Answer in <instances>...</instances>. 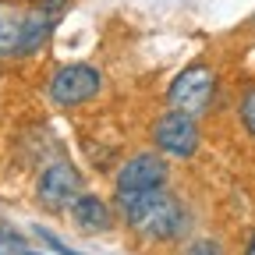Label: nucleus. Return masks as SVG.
Wrapping results in <instances>:
<instances>
[{
	"label": "nucleus",
	"instance_id": "obj_1",
	"mask_svg": "<svg viewBox=\"0 0 255 255\" xmlns=\"http://www.w3.org/2000/svg\"><path fill=\"white\" fill-rule=\"evenodd\" d=\"M117 213L124 220V227L149 245L181 241L184 231H188V209L170 188H156V191H145V195L117 199Z\"/></svg>",
	"mask_w": 255,
	"mask_h": 255
},
{
	"label": "nucleus",
	"instance_id": "obj_2",
	"mask_svg": "<svg viewBox=\"0 0 255 255\" xmlns=\"http://www.w3.org/2000/svg\"><path fill=\"white\" fill-rule=\"evenodd\" d=\"M216 89H220L216 68L206 60H195L184 71H177V78L167 85V107L181 110V114H191V117H202L216 100Z\"/></svg>",
	"mask_w": 255,
	"mask_h": 255
},
{
	"label": "nucleus",
	"instance_id": "obj_3",
	"mask_svg": "<svg viewBox=\"0 0 255 255\" xmlns=\"http://www.w3.org/2000/svg\"><path fill=\"white\" fill-rule=\"evenodd\" d=\"M170 181V163L163 152H135L128 156L114 174V199H131V195H145V191L167 188Z\"/></svg>",
	"mask_w": 255,
	"mask_h": 255
},
{
	"label": "nucleus",
	"instance_id": "obj_4",
	"mask_svg": "<svg viewBox=\"0 0 255 255\" xmlns=\"http://www.w3.org/2000/svg\"><path fill=\"white\" fill-rule=\"evenodd\" d=\"M152 145L156 152H163L167 159H191L202 145V128L199 117L181 114V110H167L152 121Z\"/></svg>",
	"mask_w": 255,
	"mask_h": 255
},
{
	"label": "nucleus",
	"instance_id": "obj_5",
	"mask_svg": "<svg viewBox=\"0 0 255 255\" xmlns=\"http://www.w3.org/2000/svg\"><path fill=\"white\" fill-rule=\"evenodd\" d=\"M103 89V75L92 68V64H64V68H57L46 82V96L53 107H85L92 103L96 96H100Z\"/></svg>",
	"mask_w": 255,
	"mask_h": 255
},
{
	"label": "nucleus",
	"instance_id": "obj_6",
	"mask_svg": "<svg viewBox=\"0 0 255 255\" xmlns=\"http://www.w3.org/2000/svg\"><path fill=\"white\" fill-rule=\"evenodd\" d=\"M82 184L85 181L71 159H53L36 177V199H39V206H46L53 213H68V206L82 195Z\"/></svg>",
	"mask_w": 255,
	"mask_h": 255
},
{
	"label": "nucleus",
	"instance_id": "obj_7",
	"mask_svg": "<svg viewBox=\"0 0 255 255\" xmlns=\"http://www.w3.org/2000/svg\"><path fill=\"white\" fill-rule=\"evenodd\" d=\"M68 216H71V223H75L82 234H107L114 223H117L114 209L100 195H92V191H82V195L68 206Z\"/></svg>",
	"mask_w": 255,
	"mask_h": 255
},
{
	"label": "nucleus",
	"instance_id": "obj_8",
	"mask_svg": "<svg viewBox=\"0 0 255 255\" xmlns=\"http://www.w3.org/2000/svg\"><path fill=\"white\" fill-rule=\"evenodd\" d=\"M25 18H28V11H21L18 4H7V0H0V60L21 57Z\"/></svg>",
	"mask_w": 255,
	"mask_h": 255
},
{
	"label": "nucleus",
	"instance_id": "obj_9",
	"mask_svg": "<svg viewBox=\"0 0 255 255\" xmlns=\"http://www.w3.org/2000/svg\"><path fill=\"white\" fill-rule=\"evenodd\" d=\"M57 25V11H46V7H32L28 18H25V36H21V57L25 53H36Z\"/></svg>",
	"mask_w": 255,
	"mask_h": 255
},
{
	"label": "nucleus",
	"instance_id": "obj_10",
	"mask_svg": "<svg viewBox=\"0 0 255 255\" xmlns=\"http://www.w3.org/2000/svg\"><path fill=\"white\" fill-rule=\"evenodd\" d=\"M238 124L245 128V135L255 142V82H245L238 92Z\"/></svg>",
	"mask_w": 255,
	"mask_h": 255
},
{
	"label": "nucleus",
	"instance_id": "obj_11",
	"mask_svg": "<svg viewBox=\"0 0 255 255\" xmlns=\"http://www.w3.org/2000/svg\"><path fill=\"white\" fill-rule=\"evenodd\" d=\"M184 255H223V248H220V241H213V238H199V241L188 245Z\"/></svg>",
	"mask_w": 255,
	"mask_h": 255
},
{
	"label": "nucleus",
	"instance_id": "obj_12",
	"mask_svg": "<svg viewBox=\"0 0 255 255\" xmlns=\"http://www.w3.org/2000/svg\"><path fill=\"white\" fill-rule=\"evenodd\" d=\"M0 252H21V238L7 227H0Z\"/></svg>",
	"mask_w": 255,
	"mask_h": 255
},
{
	"label": "nucleus",
	"instance_id": "obj_13",
	"mask_svg": "<svg viewBox=\"0 0 255 255\" xmlns=\"http://www.w3.org/2000/svg\"><path fill=\"white\" fill-rule=\"evenodd\" d=\"M241 255H255V234L245 241V252H241Z\"/></svg>",
	"mask_w": 255,
	"mask_h": 255
},
{
	"label": "nucleus",
	"instance_id": "obj_14",
	"mask_svg": "<svg viewBox=\"0 0 255 255\" xmlns=\"http://www.w3.org/2000/svg\"><path fill=\"white\" fill-rule=\"evenodd\" d=\"M28 4H50V0H28Z\"/></svg>",
	"mask_w": 255,
	"mask_h": 255
},
{
	"label": "nucleus",
	"instance_id": "obj_15",
	"mask_svg": "<svg viewBox=\"0 0 255 255\" xmlns=\"http://www.w3.org/2000/svg\"><path fill=\"white\" fill-rule=\"evenodd\" d=\"M252 28H255V18H252Z\"/></svg>",
	"mask_w": 255,
	"mask_h": 255
},
{
	"label": "nucleus",
	"instance_id": "obj_16",
	"mask_svg": "<svg viewBox=\"0 0 255 255\" xmlns=\"http://www.w3.org/2000/svg\"><path fill=\"white\" fill-rule=\"evenodd\" d=\"M25 255H32V252H25Z\"/></svg>",
	"mask_w": 255,
	"mask_h": 255
}]
</instances>
